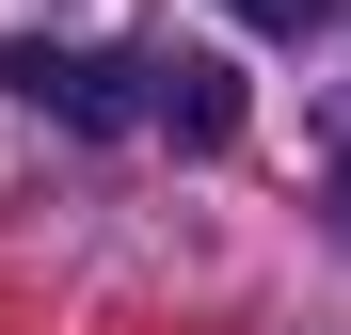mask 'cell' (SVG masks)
<instances>
[{"label":"cell","instance_id":"1","mask_svg":"<svg viewBox=\"0 0 351 335\" xmlns=\"http://www.w3.org/2000/svg\"><path fill=\"white\" fill-rule=\"evenodd\" d=\"M16 96L32 112H64V128H128V112H144V64H128V48H16Z\"/></svg>","mask_w":351,"mask_h":335},{"label":"cell","instance_id":"2","mask_svg":"<svg viewBox=\"0 0 351 335\" xmlns=\"http://www.w3.org/2000/svg\"><path fill=\"white\" fill-rule=\"evenodd\" d=\"M144 128H176V144H223V128H240V80H223L208 48H160V64H144Z\"/></svg>","mask_w":351,"mask_h":335},{"label":"cell","instance_id":"3","mask_svg":"<svg viewBox=\"0 0 351 335\" xmlns=\"http://www.w3.org/2000/svg\"><path fill=\"white\" fill-rule=\"evenodd\" d=\"M223 16H240V32H319L335 0H223Z\"/></svg>","mask_w":351,"mask_h":335},{"label":"cell","instance_id":"4","mask_svg":"<svg viewBox=\"0 0 351 335\" xmlns=\"http://www.w3.org/2000/svg\"><path fill=\"white\" fill-rule=\"evenodd\" d=\"M335 208H351V176H335Z\"/></svg>","mask_w":351,"mask_h":335}]
</instances>
